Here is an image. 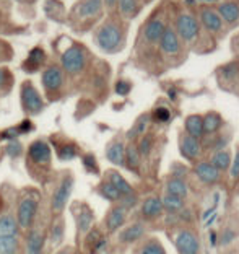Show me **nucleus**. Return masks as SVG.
<instances>
[{
    "mask_svg": "<svg viewBox=\"0 0 239 254\" xmlns=\"http://www.w3.org/2000/svg\"><path fill=\"white\" fill-rule=\"evenodd\" d=\"M63 232H65V225H63L62 218H56L52 222V227H51V241L54 246H59L63 240Z\"/></svg>",
    "mask_w": 239,
    "mask_h": 254,
    "instance_id": "nucleus-35",
    "label": "nucleus"
},
{
    "mask_svg": "<svg viewBox=\"0 0 239 254\" xmlns=\"http://www.w3.org/2000/svg\"><path fill=\"white\" fill-rule=\"evenodd\" d=\"M210 163H212L215 168H217L220 173H223V171H228L230 170V166H231V152L230 150H218V152H213L212 153V157H210Z\"/></svg>",
    "mask_w": 239,
    "mask_h": 254,
    "instance_id": "nucleus-22",
    "label": "nucleus"
},
{
    "mask_svg": "<svg viewBox=\"0 0 239 254\" xmlns=\"http://www.w3.org/2000/svg\"><path fill=\"white\" fill-rule=\"evenodd\" d=\"M143 235H145L143 223H132L119 233V241L120 243H135Z\"/></svg>",
    "mask_w": 239,
    "mask_h": 254,
    "instance_id": "nucleus-21",
    "label": "nucleus"
},
{
    "mask_svg": "<svg viewBox=\"0 0 239 254\" xmlns=\"http://www.w3.org/2000/svg\"><path fill=\"white\" fill-rule=\"evenodd\" d=\"M46 61V53H44V49L43 48H34L30 56H28V59L25 62V70L26 72H36L38 68L43 65Z\"/></svg>",
    "mask_w": 239,
    "mask_h": 254,
    "instance_id": "nucleus-26",
    "label": "nucleus"
},
{
    "mask_svg": "<svg viewBox=\"0 0 239 254\" xmlns=\"http://www.w3.org/2000/svg\"><path fill=\"white\" fill-rule=\"evenodd\" d=\"M103 8V2L101 0H85L83 3H80L78 7V15L83 16V18H88V16H95L101 11Z\"/></svg>",
    "mask_w": 239,
    "mask_h": 254,
    "instance_id": "nucleus-30",
    "label": "nucleus"
},
{
    "mask_svg": "<svg viewBox=\"0 0 239 254\" xmlns=\"http://www.w3.org/2000/svg\"><path fill=\"white\" fill-rule=\"evenodd\" d=\"M83 165H85V168L91 171V173H98V163H96V158L93 157L91 153H86L85 157H83Z\"/></svg>",
    "mask_w": 239,
    "mask_h": 254,
    "instance_id": "nucleus-44",
    "label": "nucleus"
},
{
    "mask_svg": "<svg viewBox=\"0 0 239 254\" xmlns=\"http://www.w3.org/2000/svg\"><path fill=\"white\" fill-rule=\"evenodd\" d=\"M5 152H7V155H10V157H20V155L23 153V145L18 140L11 138V140L8 142L7 148H5Z\"/></svg>",
    "mask_w": 239,
    "mask_h": 254,
    "instance_id": "nucleus-41",
    "label": "nucleus"
},
{
    "mask_svg": "<svg viewBox=\"0 0 239 254\" xmlns=\"http://www.w3.org/2000/svg\"><path fill=\"white\" fill-rule=\"evenodd\" d=\"M96 190L100 192L101 197H104V199L109 200V202H119L120 197H122V194L119 192V190L116 189L109 181H106V180L98 184V189Z\"/></svg>",
    "mask_w": 239,
    "mask_h": 254,
    "instance_id": "nucleus-29",
    "label": "nucleus"
},
{
    "mask_svg": "<svg viewBox=\"0 0 239 254\" xmlns=\"http://www.w3.org/2000/svg\"><path fill=\"white\" fill-rule=\"evenodd\" d=\"M160 46L166 54H176L180 51V43H179L178 34L173 30H170V28H166L165 33H163V36L160 39Z\"/></svg>",
    "mask_w": 239,
    "mask_h": 254,
    "instance_id": "nucleus-19",
    "label": "nucleus"
},
{
    "mask_svg": "<svg viewBox=\"0 0 239 254\" xmlns=\"http://www.w3.org/2000/svg\"><path fill=\"white\" fill-rule=\"evenodd\" d=\"M11 82H13V77L7 67H0V91H8Z\"/></svg>",
    "mask_w": 239,
    "mask_h": 254,
    "instance_id": "nucleus-39",
    "label": "nucleus"
},
{
    "mask_svg": "<svg viewBox=\"0 0 239 254\" xmlns=\"http://www.w3.org/2000/svg\"><path fill=\"white\" fill-rule=\"evenodd\" d=\"M3 59V56H2V51H0V61H2Z\"/></svg>",
    "mask_w": 239,
    "mask_h": 254,
    "instance_id": "nucleus-52",
    "label": "nucleus"
},
{
    "mask_svg": "<svg viewBox=\"0 0 239 254\" xmlns=\"http://www.w3.org/2000/svg\"><path fill=\"white\" fill-rule=\"evenodd\" d=\"M179 150L180 155L189 161H195L202 157V143L199 138H194L187 134H182L179 138Z\"/></svg>",
    "mask_w": 239,
    "mask_h": 254,
    "instance_id": "nucleus-9",
    "label": "nucleus"
},
{
    "mask_svg": "<svg viewBox=\"0 0 239 254\" xmlns=\"http://www.w3.org/2000/svg\"><path fill=\"white\" fill-rule=\"evenodd\" d=\"M95 215H93L91 209L86 204H80V212L77 215V232L78 235H85L91 228Z\"/></svg>",
    "mask_w": 239,
    "mask_h": 254,
    "instance_id": "nucleus-20",
    "label": "nucleus"
},
{
    "mask_svg": "<svg viewBox=\"0 0 239 254\" xmlns=\"http://www.w3.org/2000/svg\"><path fill=\"white\" fill-rule=\"evenodd\" d=\"M72 189H73L72 175H63L62 180L59 181V184L56 186L54 192H52V197H51V210H52V213L59 215V213L63 212V209H65L67 202L70 199V194H72Z\"/></svg>",
    "mask_w": 239,
    "mask_h": 254,
    "instance_id": "nucleus-3",
    "label": "nucleus"
},
{
    "mask_svg": "<svg viewBox=\"0 0 239 254\" xmlns=\"http://www.w3.org/2000/svg\"><path fill=\"white\" fill-rule=\"evenodd\" d=\"M171 118V113L168 108H156L153 113V119L158 121V123H168Z\"/></svg>",
    "mask_w": 239,
    "mask_h": 254,
    "instance_id": "nucleus-43",
    "label": "nucleus"
},
{
    "mask_svg": "<svg viewBox=\"0 0 239 254\" xmlns=\"http://www.w3.org/2000/svg\"><path fill=\"white\" fill-rule=\"evenodd\" d=\"M96 41H98V46H100L103 51H106V53L118 51L122 43V33L119 30V26L114 25V23L103 25L96 34Z\"/></svg>",
    "mask_w": 239,
    "mask_h": 254,
    "instance_id": "nucleus-4",
    "label": "nucleus"
},
{
    "mask_svg": "<svg viewBox=\"0 0 239 254\" xmlns=\"http://www.w3.org/2000/svg\"><path fill=\"white\" fill-rule=\"evenodd\" d=\"M130 88H132V85L129 83V82H125V80H119L118 83H116V93L118 95H127L130 91Z\"/></svg>",
    "mask_w": 239,
    "mask_h": 254,
    "instance_id": "nucleus-47",
    "label": "nucleus"
},
{
    "mask_svg": "<svg viewBox=\"0 0 239 254\" xmlns=\"http://www.w3.org/2000/svg\"><path fill=\"white\" fill-rule=\"evenodd\" d=\"M230 175H231V178L235 181H238L239 180V152L236 153V157H235V160L231 161V166H230Z\"/></svg>",
    "mask_w": 239,
    "mask_h": 254,
    "instance_id": "nucleus-48",
    "label": "nucleus"
},
{
    "mask_svg": "<svg viewBox=\"0 0 239 254\" xmlns=\"http://www.w3.org/2000/svg\"><path fill=\"white\" fill-rule=\"evenodd\" d=\"M106 181H109L113 186L119 190L122 195H130V194H135L133 192V188L129 184V181H125V178L120 175L119 171L116 170H109L106 173Z\"/></svg>",
    "mask_w": 239,
    "mask_h": 254,
    "instance_id": "nucleus-17",
    "label": "nucleus"
},
{
    "mask_svg": "<svg viewBox=\"0 0 239 254\" xmlns=\"http://www.w3.org/2000/svg\"><path fill=\"white\" fill-rule=\"evenodd\" d=\"M106 158L116 166H125V147L120 140H113L106 147Z\"/></svg>",
    "mask_w": 239,
    "mask_h": 254,
    "instance_id": "nucleus-15",
    "label": "nucleus"
},
{
    "mask_svg": "<svg viewBox=\"0 0 239 254\" xmlns=\"http://www.w3.org/2000/svg\"><path fill=\"white\" fill-rule=\"evenodd\" d=\"M20 250L18 236H5L0 238V254H16Z\"/></svg>",
    "mask_w": 239,
    "mask_h": 254,
    "instance_id": "nucleus-33",
    "label": "nucleus"
},
{
    "mask_svg": "<svg viewBox=\"0 0 239 254\" xmlns=\"http://www.w3.org/2000/svg\"><path fill=\"white\" fill-rule=\"evenodd\" d=\"M39 209V200L34 195H25L18 202L16 207V223L21 230H30L33 228L34 220H36Z\"/></svg>",
    "mask_w": 239,
    "mask_h": 254,
    "instance_id": "nucleus-1",
    "label": "nucleus"
},
{
    "mask_svg": "<svg viewBox=\"0 0 239 254\" xmlns=\"http://www.w3.org/2000/svg\"><path fill=\"white\" fill-rule=\"evenodd\" d=\"M238 65L236 64H228V65H225L223 68H221V75H223L225 78H235V75L238 73Z\"/></svg>",
    "mask_w": 239,
    "mask_h": 254,
    "instance_id": "nucleus-45",
    "label": "nucleus"
},
{
    "mask_svg": "<svg viewBox=\"0 0 239 254\" xmlns=\"http://www.w3.org/2000/svg\"><path fill=\"white\" fill-rule=\"evenodd\" d=\"M202 126H203V137L215 135L220 130V127L223 126V119L218 113L210 111L205 116H202Z\"/></svg>",
    "mask_w": 239,
    "mask_h": 254,
    "instance_id": "nucleus-16",
    "label": "nucleus"
},
{
    "mask_svg": "<svg viewBox=\"0 0 239 254\" xmlns=\"http://www.w3.org/2000/svg\"><path fill=\"white\" fill-rule=\"evenodd\" d=\"M200 18H202L203 26H205L208 31L217 33L221 30V18H220V15L217 13V11H213L210 8H203L200 11Z\"/></svg>",
    "mask_w": 239,
    "mask_h": 254,
    "instance_id": "nucleus-25",
    "label": "nucleus"
},
{
    "mask_svg": "<svg viewBox=\"0 0 239 254\" xmlns=\"http://www.w3.org/2000/svg\"><path fill=\"white\" fill-rule=\"evenodd\" d=\"M200 2H207V3H212V2H217V0H200Z\"/></svg>",
    "mask_w": 239,
    "mask_h": 254,
    "instance_id": "nucleus-51",
    "label": "nucleus"
},
{
    "mask_svg": "<svg viewBox=\"0 0 239 254\" xmlns=\"http://www.w3.org/2000/svg\"><path fill=\"white\" fill-rule=\"evenodd\" d=\"M119 2V10L120 13L127 16V18H132L137 11V0H118Z\"/></svg>",
    "mask_w": 239,
    "mask_h": 254,
    "instance_id": "nucleus-38",
    "label": "nucleus"
},
{
    "mask_svg": "<svg viewBox=\"0 0 239 254\" xmlns=\"http://www.w3.org/2000/svg\"><path fill=\"white\" fill-rule=\"evenodd\" d=\"M104 3H106V7L113 8L116 3H118V0H104Z\"/></svg>",
    "mask_w": 239,
    "mask_h": 254,
    "instance_id": "nucleus-49",
    "label": "nucleus"
},
{
    "mask_svg": "<svg viewBox=\"0 0 239 254\" xmlns=\"http://www.w3.org/2000/svg\"><path fill=\"white\" fill-rule=\"evenodd\" d=\"M166 194H171V195H176V197L180 199H185L189 194V188H187V183L184 180H179V178H170L166 183Z\"/></svg>",
    "mask_w": 239,
    "mask_h": 254,
    "instance_id": "nucleus-24",
    "label": "nucleus"
},
{
    "mask_svg": "<svg viewBox=\"0 0 239 254\" xmlns=\"http://www.w3.org/2000/svg\"><path fill=\"white\" fill-rule=\"evenodd\" d=\"M147 124H148V116L147 114H143V116L135 123V126L127 132V137H129L130 140H133V138H137L138 135H142L145 132V129H147Z\"/></svg>",
    "mask_w": 239,
    "mask_h": 254,
    "instance_id": "nucleus-37",
    "label": "nucleus"
},
{
    "mask_svg": "<svg viewBox=\"0 0 239 254\" xmlns=\"http://www.w3.org/2000/svg\"><path fill=\"white\" fill-rule=\"evenodd\" d=\"M165 30H166L165 23L161 20H151L147 25V28H145V38H147V41L150 43H160Z\"/></svg>",
    "mask_w": 239,
    "mask_h": 254,
    "instance_id": "nucleus-27",
    "label": "nucleus"
},
{
    "mask_svg": "<svg viewBox=\"0 0 239 254\" xmlns=\"http://www.w3.org/2000/svg\"><path fill=\"white\" fill-rule=\"evenodd\" d=\"M20 227L16 223V217L11 212L0 213V238L5 236H18Z\"/></svg>",
    "mask_w": 239,
    "mask_h": 254,
    "instance_id": "nucleus-14",
    "label": "nucleus"
},
{
    "mask_svg": "<svg viewBox=\"0 0 239 254\" xmlns=\"http://www.w3.org/2000/svg\"><path fill=\"white\" fill-rule=\"evenodd\" d=\"M125 220H127V210L122 205L118 204V205H114L109 209L106 218H104V223H106L108 232L114 233L125 223Z\"/></svg>",
    "mask_w": 239,
    "mask_h": 254,
    "instance_id": "nucleus-13",
    "label": "nucleus"
},
{
    "mask_svg": "<svg viewBox=\"0 0 239 254\" xmlns=\"http://www.w3.org/2000/svg\"><path fill=\"white\" fill-rule=\"evenodd\" d=\"M137 254H166V250L163 248L161 241L156 238H150L137 250Z\"/></svg>",
    "mask_w": 239,
    "mask_h": 254,
    "instance_id": "nucleus-32",
    "label": "nucleus"
},
{
    "mask_svg": "<svg viewBox=\"0 0 239 254\" xmlns=\"http://www.w3.org/2000/svg\"><path fill=\"white\" fill-rule=\"evenodd\" d=\"M56 254H72V251H70V248H63V250L57 251Z\"/></svg>",
    "mask_w": 239,
    "mask_h": 254,
    "instance_id": "nucleus-50",
    "label": "nucleus"
},
{
    "mask_svg": "<svg viewBox=\"0 0 239 254\" xmlns=\"http://www.w3.org/2000/svg\"><path fill=\"white\" fill-rule=\"evenodd\" d=\"M195 176L199 178V181L207 184V186H212V184H217L221 180V173L215 168V166L210 163V161H199L194 168Z\"/></svg>",
    "mask_w": 239,
    "mask_h": 254,
    "instance_id": "nucleus-11",
    "label": "nucleus"
},
{
    "mask_svg": "<svg viewBox=\"0 0 239 254\" xmlns=\"http://www.w3.org/2000/svg\"><path fill=\"white\" fill-rule=\"evenodd\" d=\"M57 155L60 160H72L78 155V148L72 142H65L62 147H57Z\"/></svg>",
    "mask_w": 239,
    "mask_h": 254,
    "instance_id": "nucleus-36",
    "label": "nucleus"
},
{
    "mask_svg": "<svg viewBox=\"0 0 239 254\" xmlns=\"http://www.w3.org/2000/svg\"><path fill=\"white\" fill-rule=\"evenodd\" d=\"M140 153L135 143H130V145L125 147V165L129 166L130 170H138L140 166Z\"/></svg>",
    "mask_w": 239,
    "mask_h": 254,
    "instance_id": "nucleus-34",
    "label": "nucleus"
},
{
    "mask_svg": "<svg viewBox=\"0 0 239 254\" xmlns=\"http://www.w3.org/2000/svg\"><path fill=\"white\" fill-rule=\"evenodd\" d=\"M138 153H140V157H148L150 152H151V138L150 137H143L142 140L138 142Z\"/></svg>",
    "mask_w": 239,
    "mask_h": 254,
    "instance_id": "nucleus-42",
    "label": "nucleus"
},
{
    "mask_svg": "<svg viewBox=\"0 0 239 254\" xmlns=\"http://www.w3.org/2000/svg\"><path fill=\"white\" fill-rule=\"evenodd\" d=\"M220 18L228 23H235L239 18V7L235 2H225L220 5Z\"/></svg>",
    "mask_w": 239,
    "mask_h": 254,
    "instance_id": "nucleus-31",
    "label": "nucleus"
},
{
    "mask_svg": "<svg viewBox=\"0 0 239 254\" xmlns=\"http://www.w3.org/2000/svg\"><path fill=\"white\" fill-rule=\"evenodd\" d=\"M43 86L48 93H54L59 91L63 86V72L60 67L57 65H49L48 68H44L43 72Z\"/></svg>",
    "mask_w": 239,
    "mask_h": 254,
    "instance_id": "nucleus-8",
    "label": "nucleus"
},
{
    "mask_svg": "<svg viewBox=\"0 0 239 254\" xmlns=\"http://www.w3.org/2000/svg\"><path fill=\"white\" fill-rule=\"evenodd\" d=\"M174 248L179 254H200V240L189 228H179L174 235Z\"/></svg>",
    "mask_w": 239,
    "mask_h": 254,
    "instance_id": "nucleus-5",
    "label": "nucleus"
},
{
    "mask_svg": "<svg viewBox=\"0 0 239 254\" xmlns=\"http://www.w3.org/2000/svg\"><path fill=\"white\" fill-rule=\"evenodd\" d=\"M142 215L145 218H156L160 217L163 213V204H161V197H158V195H151V197L145 199L143 204H142Z\"/></svg>",
    "mask_w": 239,
    "mask_h": 254,
    "instance_id": "nucleus-18",
    "label": "nucleus"
},
{
    "mask_svg": "<svg viewBox=\"0 0 239 254\" xmlns=\"http://www.w3.org/2000/svg\"><path fill=\"white\" fill-rule=\"evenodd\" d=\"M178 33L180 34V38L184 41L187 43L194 41L197 34H199V23H197V20L192 15L182 13L178 18Z\"/></svg>",
    "mask_w": 239,
    "mask_h": 254,
    "instance_id": "nucleus-10",
    "label": "nucleus"
},
{
    "mask_svg": "<svg viewBox=\"0 0 239 254\" xmlns=\"http://www.w3.org/2000/svg\"><path fill=\"white\" fill-rule=\"evenodd\" d=\"M46 243V233L41 228H30L26 236L25 251L26 254H43V248Z\"/></svg>",
    "mask_w": 239,
    "mask_h": 254,
    "instance_id": "nucleus-12",
    "label": "nucleus"
},
{
    "mask_svg": "<svg viewBox=\"0 0 239 254\" xmlns=\"http://www.w3.org/2000/svg\"><path fill=\"white\" fill-rule=\"evenodd\" d=\"M62 68L70 75H77L85 68L86 65V54L81 46H70L60 56Z\"/></svg>",
    "mask_w": 239,
    "mask_h": 254,
    "instance_id": "nucleus-2",
    "label": "nucleus"
},
{
    "mask_svg": "<svg viewBox=\"0 0 239 254\" xmlns=\"http://www.w3.org/2000/svg\"><path fill=\"white\" fill-rule=\"evenodd\" d=\"M171 178H179V180H184V176L187 175V170H185V166H182L180 163H174L173 168H171Z\"/></svg>",
    "mask_w": 239,
    "mask_h": 254,
    "instance_id": "nucleus-46",
    "label": "nucleus"
},
{
    "mask_svg": "<svg viewBox=\"0 0 239 254\" xmlns=\"http://www.w3.org/2000/svg\"><path fill=\"white\" fill-rule=\"evenodd\" d=\"M21 106L25 113L36 116L44 109V100L39 95V91L34 88L31 82H25L21 85Z\"/></svg>",
    "mask_w": 239,
    "mask_h": 254,
    "instance_id": "nucleus-6",
    "label": "nucleus"
},
{
    "mask_svg": "<svg viewBox=\"0 0 239 254\" xmlns=\"http://www.w3.org/2000/svg\"><path fill=\"white\" fill-rule=\"evenodd\" d=\"M226 143H228V137L215 134L213 140L208 143V148L212 150V152H218V150H225L226 148Z\"/></svg>",
    "mask_w": 239,
    "mask_h": 254,
    "instance_id": "nucleus-40",
    "label": "nucleus"
},
{
    "mask_svg": "<svg viewBox=\"0 0 239 254\" xmlns=\"http://www.w3.org/2000/svg\"><path fill=\"white\" fill-rule=\"evenodd\" d=\"M161 204H163V210H166L170 213H179L184 210L185 199L176 197V195H171V194H165L161 197Z\"/></svg>",
    "mask_w": 239,
    "mask_h": 254,
    "instance_id": "nucleus-28",
    "label": "nucleus"
},
{
    "mask_svg": "<svg viewBox=\"0 0 239 254\" xmlns=\"http://www.w3.org/2000/svg\"><path fill=\"white\" fill-rule=\"evenodd\" d=\"M52 158V152L49 143L46 140H34L30 147H28V160L36 166H49Z\"/></svg>",
    "mask_w": 239,
    "mask_h": 254,
    "instance_id": "nucleus-7",
    "label": "nucleus"
},
{
    "mask_svg": "<svg viewBox=\"0 0 239 254\" xmlns=\"http://www.w3.org/2000/svg\"><path fill=\"white\" fill-rule=\"evenodd\" d=\"M184 129H185V134L194 137V138L203 137V126H202L200 114H190V116L185 118Z\"/></svg>",
    "mask_w": 239,
    "mask_h": 254,
    "instance_id": "nucleus-23",
    "label": "nucleus"
}]
</instances>
